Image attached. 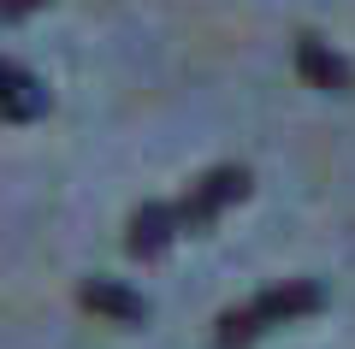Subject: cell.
Listing matches in <instances>:
<instances>
[{
	"mask_svg": "<svg viewBox=\"0 0 355 349\" xmlns=\"http://www.w3.org/2000/svg\"><path fill=\"white\" fill-rule=\"evenodd\" d=\"M296 77H302L308 89H326V95H349L355 89V65L343 60L326 36H314V30L296 36Z\"/></svg>",
	"mask_w": 355,
	"mask_h": 349,
	"instance_id": "obj_3",
	"label": "cell"
},
{
	"mask_svg": "<svg viewBox=\"0 0 355 349\" xmlns=\"http://www.w3.org/2000/svg\"><path fill=\"white\" fill-rule=\"evenodd\" d=\"M249 166H214V172H202L184 196L172 201V219H178V237H202V231H214V219L225 207H237L243 196H249Z\"/></svg>",
	"mask_w": 355,
	"mask_h": 349,
	"instance_id": "obj_2",
	"label": "cell"
},
{
	"mask_svg": "<svg viewBox=\"0 0 355 349\" xmlns=\"http://www.w3.org/2000/svg\"><path fill=\"white\" fill-rule=\"evenodd\" d=\"M326 302H331V290L320 284V278H284V284H266L261 296H249L243 308H225V314H219L214 343H219V349H249V343H261L266 332H279V325L314 320Z\"/></svg>",
	"mask_w": 355,
	"mask_h": 349,
	"instance_id": "obj_1",
	"label": "cell"
},
{
	"mask_svg": "<svg viewBox=\"0 0 355 349\" xmlns=\"http://www.w3.org/2000/svg\"><path fill=\"white\" fill-rule=\"evenodd\" d=\"M77 302H83L89 314H101V320H113V325H142L148 320V296L142 290H130L125 278H83L77 284Z\"/></svg>",
	"mask_w": 355,
	"mask_h": 349,
	"instance_id": "obj_4",
	"label": "cell"
},
{
	"mask_svg": "<svg viewBox=\"0 0 355 349\" xmlns=\"http://www.w3.org/2000/svg\"><path fill=\"white\" fill-rule=\"evenodd\" d=\"M48 107H53V95H48V83H42L36 71L0 60V119H6V125H36Z\"/></svg>",
	"mask_w": 355,
	"mask_h": 349,
	"instance_id": "obj_5",
	"label": "cell"
},
{
	"mask_svg": "<svg viewBox=\"0 0 355 349\" xmlns=\"http://www.w3.org/2000/svg\"><path fill=\"white\" fill-rule=\"evenodd\" d=\"M178 243V219H172V201H142L125 225V249L137 261H160L166 249Z\"/></svg>",
	"mask_w": 355,
	"mask_h": 349,
	"instance_id": "obj_6",
	"label": "cell"
},
{
	"mask_svg": "<svg viewBox=\"0 0 355 349\" xmlns=\"http://www.w3.org/2000/svg\"><path fill=\"white\" fill-rule=\"evenodd\" d=\"M48 0H0V24H24L30 12H42Z\"/></svg>",
	"mask_w": 355,
	"mask_h": 349,
	"instance_id": "obj_7",
	"label": "cell"
}]
</instances>
